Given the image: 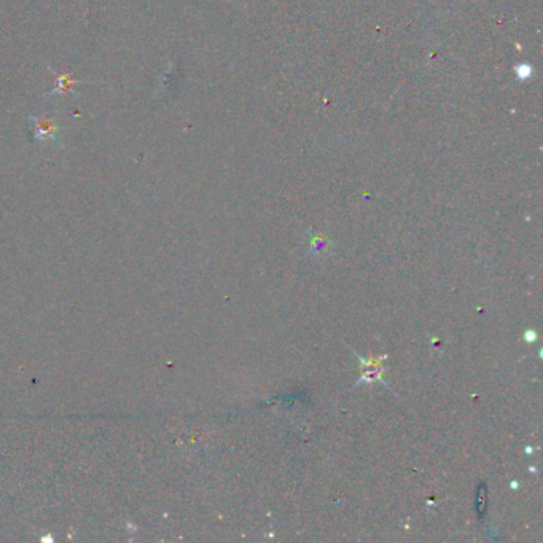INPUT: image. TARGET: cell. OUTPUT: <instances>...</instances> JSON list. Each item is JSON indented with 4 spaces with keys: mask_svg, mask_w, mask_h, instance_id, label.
Returning a JSON list of instances; mask_svg holds the SVG:
<instances>
[{
    "mask_svg": "<svg viewBox=\"0 0 543 543\" xmlns=\"http://www.w3.org/2000/svg\"><path fill=\"white\" fill-rule=\"evenodd\" d=\"M29 120L34 129V141L37 144L46 142H58L61 136V125L56 120H48V118H40L29 114Z\"/></svg>",
    "mask_w": 543,
    "mask_h": 543,
    "instance_id": "1",
    "label": "cell"
},
{
    "mask_svg": "<svg viewBox=\"0 0 543 543\" xmlns=\"http://www.w3.org/2000/svg\"><path fill=\"white\" fill-rule=\"evenodd\" d=\"M356 356L359 357L360 362H362V370H363V374L362 378H360V381L357 384H362V383H372V381H381V383H384L383 379V365H381V360H383L384 357L381 359H373V360H365L363 357H360L359 354H356Z\"/></svg>",
    "mask_w": 543,
    "mask_h": 543,
    "instance_id": "2",
    "label": "cell"
},
{
    "mask_svg": "<svg viewBox=\"0 0 543 543\" xmlns=\"http://www.w3.org/2000/svg\"><path fill=\"white\" fill-rule=\"evenodd\" d=\"M48 71H50L56 77V86L53 88L51 93L46 96V99L55 98V96H64L66 93H74L72 91L74 86L85 83V82H80V80L72 78L71 74H58L56 71H53L50 66H48Z\"/></svg>",
    "mask_w": 543,
    "mask_h": 543,
    "instance_id": "3",
    "label": "cell"
},
{
    "mask_svg": "<svg viewBox=\"0 0 543 543\" xmlns=\"http://www.w3.org/2000/svg\"><path fill=\"white\" fill-rule=\"evenodd\" d=\"M524 340L528 341V343H534V341L537 340V335H535V331H534V330H528V331H526V335H524Z\"/></svg>",
    "mask_w": 543,
    "mask_h": 543,
    "instance_id": "4",
    "label": "cell"
}]
</instances>
